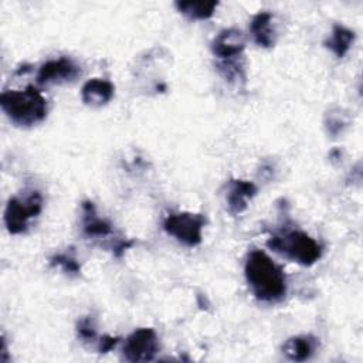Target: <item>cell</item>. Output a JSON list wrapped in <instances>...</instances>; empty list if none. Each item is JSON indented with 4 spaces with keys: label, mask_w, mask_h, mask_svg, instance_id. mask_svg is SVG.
<instances>
[{
    "label": "cell",
    "mask_w": 363,
    "mask_h": 363,
    "mask_svg": "<svg viewBox=\"0 0 363 363\" xmlns=\"http://www.w3.org/2000/svg\"><path fill=\"white\" fill-rule=\"evenodd\" d=\"M245 279L257 299L278 302L286 295V277L284 269L264 251L248 252L244 265Z\"/></svg>",
    "instance_id": "obj_1"
},
{
    "label": "cell",
    "mask_w": 363,
    "mask_h": 363,
    "mask_svg": "<svg viewBox=\"0 0 363 363\" xmlns=\"http://www.w3.org/2000/svg\"><path fill=\"white\" fill-rule=\"evenodd\" d=\"M0 105L9 119L18 126L37 125L47 116V99L33 85L23 91L1 92Z\"/></svg>",
    "instance_id": "obj_2"
},
{
    "label": "cell",
    "mask_w": 363,
    "mask_h": 363,
    "mask_svg": "<svg viewBox=\"0 0 363 363\" xmlns=\"http://www.w3.org/2000/svg\"><path fill=\"white\" fill-rule=\"evenodd\" d=\"M267 247L305 267L315 264L322 257V247L301 230H284L272 234Z\"/></svg>",
    "instance_id": "obj_3"
},
{
    "label": "cell",
    "mask_w": 363,
    "mask_h": 363,
    "mask_svg": "<svg viewBox=\"0 0 363 363\" xmlns=\"http://www.w3.org/2000/svg\"><path fill=\"white\" fill-rule=\"evenodd\" d=\"M43 208V197L38 190L24 191L21 196L10 197L4 210V224L10 234H21L27 230L31 218Z\"/></svg>",
    "instance_id": "obj_4"
},
{
    "label": "cell",
    "mask_w": 363,
    "mask_h": 363,
    "mask_svg": "<svg viewBox=\"0 0 363 363\" xmlns=\"http://www.w3.org/2000/svg\"><path fill=\"white\" fill-rule=\"evenodd\" d=\"M204 224L206 217L203 214L187 211L172 213L163 220L164 231L187 247H194L201 242Z\"/></svg>",
    "instance_id": "obj_5"
},
{
    "label": "cell",
    "mask_w": 363,
    "mask_h": 363,
    "mask_svg": "<svg viewBox=\"0 0 363 363\" xmlns=\"http://www.w3.org/2000/svg\"><path fill=\"white\" fill-rule=\"evenodd\" d=\"M159 352V339L152 328H140L132 332L123 345L122 354L128 362H150Z\"/></svg>",
    "instance_id": "obj_6"
},
{
    "label": "cell",
    "mask_w": 363,
    "mask_h": 363,
    "mask_svg": "<svg viewBox=\"0 0 363 363\" xmlns=\"http://www.w3.org/2000/svg\"><path fill=\"white\" fill-rule=\"evenodd\" d=\"M81 74L79 67L68 57L50 60L44 62L37 74V82L41 85L74 81Z\"/></svg>",
    "instance_id": "obj_7"
},
{
    "label": "cell",
    "mask_w": 363,
    "mask_h": 363,
    "mask_svg": "<svg viewBox=\"0 0 363 363\" xmlns=\"http://www.w3.org/2000/svg\"><path fill=\"white\" fill-rule=\"evenodd\" d=\"M245 47L244 34L238 28H224L211 41V51L220 60L237 58Z\"/></svg>",
    "instance_id": "obj_8"
},
{
    "label": "cell",
    "mask_w": 363,
    "mask_h": 363,
    "mask_svg": "<svg viewBox=\"0 0 363 363\" xmlns=\"http://www.w3.org/2000/svg\"><path fill=\"white\" fill-rule=\"evenodd\" d=\"M257 194V186L252 182L234 179L230 180L227 189V208L231 216L241 214L247 207L248 201Z\"/></svg>",
    "instance_id": "obj_9"
},
{
    "label": "cell",
    "mask_w": 363,
    "mask_h": 363,
    "mask_svg": "<svg viewBox=\"0 0 363 363\" xmlns=\"http://www.w3.org/2000/svg\"><path fill=\"white\" fill-rule=\"evenodd\" d=\"M115 92L112 82L102 78H92L82 85L81 98L89 106H102L108 104Z\"/></svg>",
    "instance_id": "obj_10"
},
{
    "label": "cell",
    "mask_w": 363,
    "mask_h": 363,
    "mask_svg": "<svg viewBox=\"0 0 363 363\" xmlns=\"http://www.w3.org/2000/svg\"><path fill=\"white\" fill-rule=\"evenodd\" d=\"M318 339L312 335L292 336L282 345V353L294 362H305L313 356L318 349Z\"/></svg>",
    "instance_id": "obj_11"
},
{
    "label": "cell",
    "mask_w": 363,
    "mask_h": 363,
    "mask_svg": "<svg viewBox=\"0 0 363 363\" xmlns=\"http://www.w3.org/2000/svg\"><path fill=\"white\" fill-rule=\"evenodd\" d=\"M250 31L254 41L259 47H272L275 44V27H274V16L269 11H259L257 13L251 23Z\"/></svg>",
    "instance_id": "obj_12"
},
{
    "label": "cell",
    "mask_w": 363,
    "mask_h": 363,
    "mask_svg": "<svg viewBox=\"0 0 363 363\" xmlns=\"http://www.w3.org/2000/svg\"><path fill=\"white\" fill-rule=\"evenodd\" d=\"M81 208H82V231L86 237L102 238V237H108L112 233V224L96 214V210L92 201H84Z\"/></svg>",
    "instance_id": "obj_13"
},
{
    "label": "cell",
    "mask_w": 363,
    "mask_h": 363,
    "mask_svg": "<svg viewBox=\"0 0 363 363\" xmlns=\"http://www.w3.org/2000/svg\"><path fill=\"white\" fill-rule=\"evenodd\" d=\"M176 9L187 16L189 18H194V20H206V18H210L217 6H218V1H214V0H186V1H176L174 3Z\"/></svg>",
    "instance_id": "obj_14"
},
{
    "label": "cell",
    "mask_w": 363,
    "mask_h": 363,
    "mask_svg": "<svg viewBox=\"0 0 363 363\" xmlns=\"http://www.w3.org/2000/svg\"><path fill=\"white\" fill-rule=\"evenodd\" d=\"M354 40V31L342 26L335 24L330 33V37L325 41V45L337 57L342 58L349 51L352 43Z\"/></svg>",
    "instance_id": "obj_15"
},
{
    "label": "cell",
    "mask_w": 363,
    "mask_h": 363,
    "mask_svg": "<svg viewBox=\"0 0 363 363\" xmlns=\"http://www.w3.org/2000/svg\"><path fill=\"white\" fill-rule=\"evenodd\" d=\"M218 72L223 75V78L228 82L238 84V82H245V72L244 67L237 58H230V60H221L217 64Z\"/></svg>",
    "instance_id": "obj_16"
},
{
    "label": "cell",
    "mask_w": 363,
    "mask_h": 363,
    "mask_svg": "<svg viewBox=\"0 0 363 363\" xmlns=\"http://www.w3.org/2000/svg\"><path fill=\"white\" fill-rule=\"evenodd\" d=\"M50 265L51 267H58L61 268L65 274H69V275H79L81 272V265L79 262L77 261L75 255L72 251H67V252H60V254H55L50 258Z\"/></svg>",
    "instance_id": "obj_17"
},
{
    "label": "cell",
    "mask_w": 363,
    "mask_h": 363,
    "mask_svg": "<svg viewBox=\"0 0 363 363\" xmlns=\"http://www.w3.org/2000/svg\"><path fill=\"white\" fill-rule=\"evenodd\" d=\"M77 335L82 342H92L96 339V323L94 316H84L77 322Z\"/></svg>",
    "instance_id": "obj_18"
},
{
    "label": "cell",
    "mask_w": 363,
    "mask_h": 363,
    "mask_svg": "<svg viewBox=\"0 0 363 363\" xmlns=\"http://www.w3.org/2000/svg\"><path fill=\"white\" fill-rule=\"evenodd\" d=\"M346 126V121L343 118L342 113H333L330 112L328 115V121H326V128H328V132L332 133V135H337L342 132V129Z\"/></svg>",
    "instance_id": "obj_19"
},
{
    "label": "cell",
    "mask_w": 363,
    "mask_h": 363,
    "mask_svg": "<svg viewBox=\"0 0 363 363\" xmlns=\"http://www.w3.org/2000/svg\"><path fill=\"white\" fill-rule=\"evenodd\" d=\"M121 337H113L109 335H104L102 337H99L98 340V352L99 353H108L109 350H112L118 343H119Z\"/></svg>",
    "instance_id": "obj_20"
},
{
    "label": "cell",
    "mask_w": 363,
    "mask_h": 363,
    "mask_svg": "<svg viewBox=\"0 0 363 363\" xmlns=\"http://www.w3.org/2000/svg\"><path fill=\"white\" fill-rule=\"evenodd\" d=\"M133 245V241L132 240H118L115 244H113V247H112V252H113V255L116 257V258H121L123 254H125V251L128 250V248H130Z\"/></svg>",
    "instance_id": "obj_21"
}]
</instances>
